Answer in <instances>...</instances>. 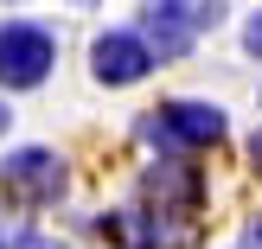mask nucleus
<instances>
[{"label": "nucleus", "instance_id": "obj_1", "mask_svg": "<svg viewBox=\"0 0 262 249\" xmlns=\"http://www.w3.org/2000/svg\"><path fill=\"white\" fill-rule=\"evenodd\" d=\"M217 19H224V0H154L135 32H141V45L154 51V64H173V58H186V51L199 45V32L217 26Z\"/></svg>", "mask_w": 262, "mask_h": 249}, {"label": "nucleus", "instance_id": "obj_2", "mask_svg": "<svg viewBox=\"0 0 262 249\" xmlns=\"http://www.w3.org/2000/svg\"><path fill=\"white\" fill-rule=\"evenodd\" d=\"M141 141H154V147H173V153H199V147H217L224 141V109L217 102H166V109H154L147 122H141Z\"/></svg>", "mask_w": 262, "mask_h": 249}, {"label": "nucleus", "instance_id": "obj_3", "mask_svg": "<svg viewBox=\"0 0 262 249\" xmlns=\"http://www.w3.org/2000/svg\"><path fill=\"white\" fill-rule=\"evenodd\" d=\"M58 64V38L32 19H7L0 26V83L7 89H38Z\"/></svg>", "mask_w": 262, "mask_h": 249}, {"label": "nucleus", "instance_id": "obj_4", "mask_svg": "<svg viewBox=\"0 0 262 249\" xmlns=\"http://www.w3.org/2000/svg\"><path fill=\"white\" fill-rule=\"evenodd\" d=\"M0 192L7 198H19V205H51L64 192V160L51 147H19V153H7L0 160Z\"/></svg>", "mask_w": 262, "mask_h": 249}, {"label": "nucleus", "instance_id": "obj_5", "mask_svg": "<svg viewBox=\"0 0 262 249\" xmlns=\"http://www.w3.org/2000/svg\"><path fill=\"white\" fill-rule=\"evenodd\" d=\"M147 71H154V51L141 45V32H135V26L96 32V45H90V77H96V83L128 89V83H141Z\"/></svg>", "mask_w": 262, "mask_h": 249}, {"label": "nucleus", "instance_id": "obj_6", "mask_svg": "<svg viewBox=\"0 0 262 249\" xmlns=\"http://www.w3.org/2000/svg\"><path fill=\"white\" fill-rule=\"evenodd\" d=\"M199 173H192L186 160H154L147 173H141V198L160 205V217H192L199 211Z\"/></svg>", "mask_w": 262, "mask_h": 249}, {"label": "nucleus", "instance_id": "obj_7", "mask_svg": "<svg viewBox=\"0 0 262 249\" xmlns=\"http://www.w3.org/2000/svg\"><path fill=\"white\" fill-rule=\"evenodd\" d=\"M243 51H256V58H262V13H256L250 26H243Z\"/></svg>", "mask_w": 262, "mask_h": 249}, {"label": "nucleus", "instance_id": "obj_8", "mask_svg": "<svg viewBox=\"0 0 262 249\" xmlns=\"http://www.w3.org/2000/svg\"><path fill=\"white\" fill-rule=\"evenodd\" d=\"M13 249H64V243H58V237H19Z\"/></svg>", "mask_w": 262, "mask_h": 249}, {"label": "nucleus", "instance_id": "obj_9", "mask_svg": "<svg viewBox=\"0 0 262 249\" xmlns=\"http://www.w3.org/2000/svg\"><path fill=\"white\" fill-rule=\"evenodd\" d=\"M243 243H250V249H262V217H256L250 230H243Z\"/></svg>", "mask_w": 262, "mask_h": 249}, {"label": "nucleus", "instance_id": "obj_10", "mask_svg": "<svg viewBox=\"0 0 262 249\" xmlns=\"http://www.w3.org/2000/svg\"><path fill=\"white\" fill-rule=\"evenodd\" d=\"M250 160H256V173H262V128H256V141H250Z\"/></svg>", "mask_w": 262, "mask_h": 249}, {"label": "nucleus", "instance_id": "obj_11", "mask_svg": "<svg viewBox=\"0 0 262 249\" xmlns=\"http://www.w3.org/2000/svg\"><path fill=\"white\" fill-rule=\"evenodd\" d=\"M0 128H7V109H0Z\"/></svg>", "mask_w": 262, "mask_h": 249}]
</instances>
